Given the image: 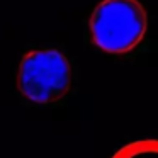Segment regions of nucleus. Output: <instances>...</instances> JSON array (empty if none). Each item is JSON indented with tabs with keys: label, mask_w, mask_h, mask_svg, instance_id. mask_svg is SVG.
I'll use <instances>...</instances> for the list:
<instances>
[{
	"label": "nucleus",
	"mask_w": 158,
	"mask_h": 158,
	"mask_svg": "<svg viewBox=\"0 0 158 158\" xmlns=\"http://www.w3.org/2000/svg\"><path fill=\"white\" fill-rule=\"evenodd\" d=\"M17 89L29 102L51 106L72 89V65L58 49H36L24 55L17 72Z\"/></svg>",
	"instance_id": "2"
},
{
	"label": "nucleus",
	"mask_w": 158,
	"mask_h": 158,
	"mask_svg": "<svg viewBox=\"0 0 158 158\" xmlns=\"http://www.w3.org/2000/svg\"><path fill=\"white\" fill-rule=\"evenodd\" d=\"M90 39L109 55H129L148 31V15L138 0H102L90 15Z\"/></svg>",
	"instance_id": "1"
},
{
	"label": "nucleus",
	"mask_w": 158,
	"mask_h": 158,
	"mask_svg": "<svg viewBox=\"0 0 158 158\" xmlns=\"http://www.w3.org/2000/svg\"><path fill=\"white\" fill-rule=\"evenodd\" d=\"M112 158H158V138H144L124 144Z\"/></svg>",
	"instance_id": "3"
}]
</instances>
